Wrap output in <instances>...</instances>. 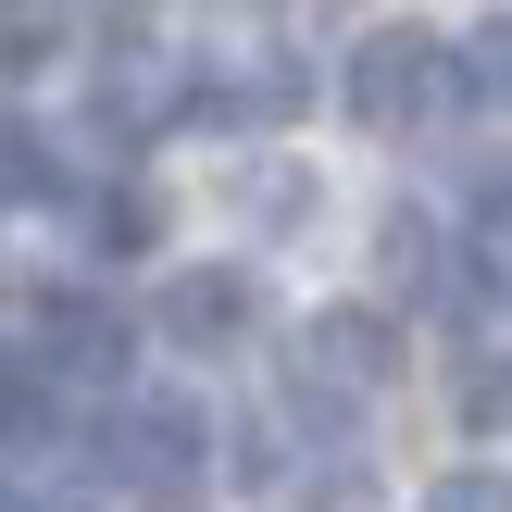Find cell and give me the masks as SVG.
Listing matches in <instances>:
<instances>
[{"instance_id":"7","label":"cell","mask_w":512,"mask_h":512,"mask_svg":"<svg viewBox=\"0 0 512 512\" xmlns=\"http://www.w3.org/2000/svg\"><path fill=\"white\" fill-rule=\"evenodd\" d=\"M450 63H463V88H475V100H500V113H512V13H488L463 50H450Z\"/></svg>"},{"instance_id":"2","label":"cell","mask_w":512,"mask_h":512,"mask_svg":"<svg viewBox=\"0 0 512 512\" xmlns=\"http://www.w3.org/2000/svg\"><path fill=\"white\" fill-rule=\"evenodd\" d=\"M400 375V338H388V313H313V338L288 350V400L313 425H350V400H375Z\"/></svg>"},{"instance_id":"3","label":"cell","mask_w":512,"mask_h":512,"mask_svg":"<svg viewBox=\"0 0 512 512\" xmlns=\"http://www.w3.org/2000/svg\"><path fill=\"white\" fill-rule=\"evenodd\" d=\"M250 313H263V300H250L238 263H200V275H175V288H163V338H175V350H238Z\"/></svg>"},{"instance_id":"9","label":"cell","mask_w":512,"mask_h":512,"mask_svg":"<svg viewBox=\"0 0 512 512\" xmlns=\"http://www.w3.org/2000/svg\"><path fill=\"white\" fill-rule=\"evenodd\" d=\"M38 50H50V13L38 0H0V75H25Z\"/></svg>"},{"instance_id":"4","label":"cell","mask_w":512,"mask_h":512,"mask_svg":"<svg viewBox=\"0 0 512 512\" xmlns=\"http://www.w3.org/2000/svg\"><path fill=\"white\" fill-rule=\"evenodd\" d=\"M188 450H200V413H175V400H150V413L113 425V475H138V488L188 475Z\"/></svg>"},{"instance_id":"10","label":"cell","mask_w":512,"mask_h":512,"mask_svg":"<svg viewBox=\"0 0 512 512\" xmlns=\"http://www.w3.org/2000/svg\"><path fill=\"white\" fill-rule=\"evenodd\" d=\"M425 512H512V475H438Z\"/></svg>"},{"instance_id":"11","label":"cell","mask_w":512,"mask_h":512,"mask_svg":"<svg viewBox=\"0 0 512 512\" xmlns=\"http://www.w3.org/2000/svg\"><path fill=\"white\" fill-rule=\"evenodd\" d=\"M0 200H50V150L38 138H0Z\"/></svg>"},{"instance_id":"13","label":"cell","mask_w":512,"mask_h":512,"mask_svg":"<svg viewBox=\"0 0 512 512\" xmlns=\"http://www.w3.org/2000/svg\"><path fill=\"white\" fill-rule=\"evenodd\" d=\"M100 238H113V250H150V200H100Z\"/></svg>"},{"instance_id":"12","label":"cell","mask_w":512,"mask_h":512,"mask_svg":"<svg viewBox=\"0 0 512 512\" xmlns=\"http://www.w3.org/2000/svg\"><path fill=\"white\" fill-rule=\"evenodd\" d=\"M288 512H375V488H363V475H325V488H300Z\"/></svg>"},{"instance_id":"14","label":"cell","mask_w":512,"mask_h":512,"mask_svg":"<svg viewBox=\"0 0 512 512\" xmlns=\"http://www.w3.org/2000/svg\"><path fill=\"white\" fill-rule=\"evenodd\" d=\"M0 512H25V500H13V488H0Z\"/></svg>"},{"instance_id":"5","label":"cell","mask_w":512,"mask_h":512,"mask_svg":"<svg viewBox=\"0 0 512 512\" xmlns=\"http://www.w3.org/2000/svg\"><path fill=\"white\" fill-rule=\"evenodd\" d=\"M50 375H125V325L100 313V300H50Z\"/></svg>"},{"instance_id":"8","label":"cell","mask_w":512,"mask_h":512,"mask_svg":"<svg viewBox=\"0 0 512 512\" xmlns=\"http://www.w3.org/2000/svg\"><path fill=\"white\" fill-rule=\"evenodd\" d=\"M250 213H263V225H300V213H313V175H288V163H275V175H250Z\"/></svg>"},{"instance_id":"6","label":"cell","mask_w":512,"mask_h":512,"mask_svg":"<svg viewBox=\"0 0 512 512\" xmlns=\"http://www.w3.org/2000/svg\"><path fill=\"white\" fill-rule=\"evenodd\" d=\"M38 425H50V363L0 338V438H38Z\"/></svg>"},{"instance_id":"1","label":"cell","mask_w":512,"mask_h":512,"mask_svg":"<svg viewBox=\"0 0 512 512\" xmlns=\"http://www.w3.org/2000/svg\"><path fill=\"white\" fill-rule=\"evenodd\" d=\"M463 88V63H450L425 25H375L363 50H350V125H375V138H413V125H438V100Z\"/></svg>"}]
</instances>
